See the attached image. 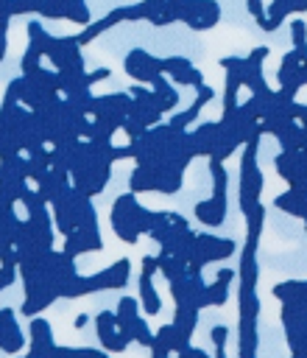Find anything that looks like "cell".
Instances as JSON below:
<instances>
[{"instance_id": "cell-9", "label": "cell", "mask_w": 307, "mask_h": 358, "mask_svg": "<svg viewBox=\"0 0 307 358\" xmlns=\"http://www.w3.org/2000/svg\"><path fill=\"white\" fill-rule=\"evenodd\" d=\"M120 22H126V6H117V8L106 11L100 20H92L89 25H84V28H81V34H75V39H78V45L84 48V45L95 42L103 31H109V28H114V25H120Z\"/></svg>"}, {"instance_id": "cell-19", "label": "cell", "mask_w": 307, "mask_h": 358, "mask_svg": "<svg viewBox=\"0 0 307 358\" xmlns=\"http://www.w3.org/2000/svg\"><path fill=\"white\" fill-rule=\"evenodd\" d=\"M274 207L287 213V215H293V218H304V213H307V193H299V190L287 187V193H279L274 199Z\"/></svg>"}, {"instance_id": "cell-20", "label": "cell", "mask_w": 307, "mask_h": 358, "mask_svg": "<svg viewBox=\"0 0 307 358\" xmlns=\"http://www.w3.org/2000/svg\"><path fill=\"white\" fill-rule=\"evenodd\" d=\"M151 277H154L151 271H142V274H140V302H142V310H145L148 316H156V313L162 310V299H159V294H156Z\"/></svg>"}, {"instance_id": "cell-32", "label": "cell", "mask_w": 307, "mask_h": 358, "mask_svg": "<svg viewBox=\"0 0 307 358\" xmlns=\"http://www.w3.org/2000/svg\"><path fill=\"white\" fill-rule=\"evenodd\" d=\"M11 17H25V14H39L42 0H11Z\"/></svg>"}, {"instance_id": "cell-16", "label": "cell", "mask_w": 307, "mask_h": 358, "mask_svg": "<svg viewBox=\"0 0 307 358\" xmlns=\"http://www.w3.org/2000/svg\"><path fill=\"white\" fill-rule=\"evenodd\" d=\"M293 17V0H271L268 3V11H265V20L260 22V28L265 34H274L276 28H282V22Z\"/></svg>"}, {"instance_id": "cell-23", "label": "cell", "mask_w": 307, "mask_h": 358, "mask_svg": "<svg viewBox=\"0 0 307 358\" xmlns=\"http://www.w3.org/2000/svg\"><path fill=\"white\" fill-rule=\"evenodd\" d=\"M61 8H64V20L73 22V25H89L92 22V14H89V6L87 0H61Z\"/></svg>"}, {"instance_id": "cell-26", "label": "cell", "mask_w": 307, "mask_h": 358, "mask_svg": "<svg viewBox=\"0 0 307 358\" xmlns=\"http://www.w3.org/2000/svg\"><path fill=\"white\" fill-rule=\"evenodd\" d=\"M25 34H28V42H31V45H36L42 53H47V50H50V45H53V34H47V31H45V25H42L39 20H28Z\"/></svg>"}, {"instance_id": "cell-30", "label": "cell", "mask_w": 307, "mask_h": 358, "mask_svg": "<svg viewBox=\"0 0 307 358\" xmlns=\"http://www.w3.org/2000/svg\"><path fill=\"white\" fill-rule=\"evenodd\" d=\"M187 67H193V62L187 56H162V73L165 76H176Z\"/></svg>"}, {"instance_id": "cell-12", "label": "cell", "mask_w": 307, "mask_h": 358, "mask_svg": "<svg viewBox=\"0 0 307 358\" xmlns=\"http://www.w3.org/2000/svg\"><path fill=\"white\" fill-rule=\"evenodd\" d=\"M274 296L282 305H290L296 310H307V280H285L274 285Z\"/></svg>"}, {"instance_id": "cell-39", "label": "cell", "mask_w": 307, "mask_h": 358, "mask_svg": "<svg viewBox=\"0 0 307 358\" xmlns=\"http://www.w3.org/2000/svg\"><path fill=\"white\" fill-rule=\"evenodd\" d=\"M84 324H87V316H84V313H81V316H78V319H75V327H78V330H81V327H84Z\"/></svg>"}, {"instance_id": "cell-2", "label": "cell", "mask_w": 307, "mask_h": 358, "mask_svg": "<svg viewBox=\"0 0 307 358\" xmlns=\"http://www.w3.org/2000/svg\"><path fill=\"white\" fill-rule=\"evenodd\" d=\"M262 134H265V129H262V123H257V129L246 140L243 157H240V210H243V215L254 204H260V193H262V171L257 165V148H260Z\"/></svg>"}, {"instance_id": "cell-24", "label": "cell", "mask_w": 307, "mask_h": 358, "mask_svg": "<svg viewBox=\"0 0 307 358\" xmlns=\"http://www.w3.org/2000/svg\"><path fill=\"white\" fill-rule=\"evenodd\" d=\"M131 193H145V190H156V171L154 168H145V165H137L131 179Z\"/></svg>"}, {"instance_id": "cell-40", "label": "cell", "mask_w": 307, "mask_h": 358, "mask_svg": "<svg viewBox=\"0 0 307 358\" xmlns=\"http://www.w3.org/2000/svg\"><path fill=\"white\" fill-rule=\"evenodd\" d=\"M304 229H307V224H304Z\"/></svg>"}, {"instance_id": "cell-7", "label": "cell", "mask_w": 307, "mask_h": 358, "mask_svg": "<svg viewBox=\"0 0 307 358\" xmlns=\"http://www.w3.org/2000/svg\"><path fill=\"white\" fill-rule=\"evenodd\" d=\"M95 327H98V338H100V344H103L106 352H123V350L131 344V338L120 330L114 313H106V310L98 313V316H95Z\"/></svg>"}, {"instance_id": "cell-22", "label": "cell", "mask_w": 307, "mask_h": 358, "mask_svg": "<svg viewBox=\"0 0 307 358\" xmlns=\"http://www.w3.org/2000/svg\"><path fill=\"white\" fill-rule=\"evenodd\" d=\"M290 45L299 53V59L307 64V22L301 14H293L290 20Z\"/></svg>"}, {"instance_id": "cell-4", "label": "cell", "mask_w": 307, "mask_h": 358, "mask_svg": "<svg viewBox=\"0 0 307 358\" xmlns=\"http://www.w3.org/2000/svg\"><path fill=\"white\" fill-rule=\"evenodd\" d=\"M220 3L218 0H179V22L190 31H209L220 22Z\"/></svg>"}, {"instance_id": "cell-37", "label": "cell", "mask_w": 307, "mask_h": 358, "mask_svg": "<svg viewBox=\"0 0 307 358\" xmlns=\"http://www.w3.org/2000/svg\"><path fill=\"white\" fill-rule=\"evenodd\" d=\"M176 355H179V358H209L204 350H198V347H193V344H190V347H184V350H181V352H176Z\"/></svg>"}, {"instance_id": "cell-8", "label": "cell", "mask_w": 307, "mask_h": 358, "mask_svg": "<svg viewBox=\"0 0 307 358\" xmlns=\"http://www.w3.org/2000/svg\"><path fill=\"white\" fill-rule=\"evenodd\" d=\"M128 268H131V266H128V257L114 260L109 268H103V271L87 277V280H89V291H112V288H123V285L128 282Z\"/></svg>"}, {"instance_id": "cell-27", "label": "cell", "mask_w": 307, "mask_h": 358, "mask_svg": "<svg viewBox=\"0 0 307 358\" xmlns=\"http://www.w3.org/2000/svg\"><path fill=\"white\" fill-rule=\"evenodd\" d=\"M170 81H173L176 87H193V90H198V87L204 84V73H201L198 67H187V70L170 76Z\"/></svg>"}, {"instance_id": "cell-29", "label": "cell", "mask_w": 307, "mask_h": 358, "mask_svg": "<svg viewBox=\"0 0 307 358\" xmlns=\"http://www.w3.org/2000/svg\"><path fill=\"white\" fill-rule=\"evenodd\" d=\"M42 56H45V53H42L36 45L28 42V48H25V53H22V59H20V70H22V76H28V73H33L36 67H42V64H39Z\"/></svg>"}, {"instance_id": "cell-11", "label": "cell", "mask_w": 307, "mask_h": 358, "mask_svg": "<svg viewBox=\"0 0 307 358\" xmlns=\"http://www.w3.org/2000/svg\"><path fill=\"white\" fill-rule=\"evenodd\" d=\"M212 98H215V90H212V87H207V84H201V87L195 90V101H193V103H190L184 112H179V115H170V120H167V123H170L173 129H181V131H187V126H190V123H193V120L201 115V109H204V106H207Z\"/></svg>"}, {"instance_id": "cell-36", "label": "cell", "mask_w": 307, "mask_h": 358, "mask_svg": "<svg viewBox=\"0 0 307 358\" xmlns=\"http://www.w3.org/2000/svg\"><path fill=\"white\" fill-rule=\"evenodd\" d=\"M293 117H296V120L301 123V129L307 131V103H299V101H296V103H293Z\"/></svg>"}, {"instance_id": "cell-1", "label": "cell", "mask_w": 307, "mask_h": 358, "mask_svg": "<svg viewBox=\"0 0 307 358\" xmlns=\"http://www.w3.org/2000/svg\"><path fill=\"white\" fill-rule=\"evenodd\" d=\"M162 218H165V210H159V213L145 210L134 199V193H123L112 204V229L126 243H137V238L140 235H148Z\"/></svg>"}, {"instance_id": "cell-41", "label": "cell", "mask_w": 307, "mask_h": 358, "mask_svg": "<svg viewBox=\"0 0 307 358\" xmlns=\"http://www.w3.org/2000/svg\"><path fill=\"white\" fill-rule=\"evenodd\" d=\"M28 358H31V355H28Z\"/></svg>"}, {"instance_id": "cell-31", "label": "cell", "mask_w": 307, "mask_h": 358, "mask_svg": "<svg viewBox=\"0 0 307 358\" xmlns=\"http://www.w3.org/2000/svg\"><path fill=\"white\" fill-rule=\"evenodd\" d=\"M209 338H212V344H215V358H226V338H229V327L226 324H215L212 330H209Z\"/></svg>"}, {"instance_id": "cell-15", "label": "cell", "mask_w": 307, "mask_h": 358, "mask_svg": "<svg viewBox=\"0 0 307 358\" xmlns=\"http://www.w3.org/2000/svg\"><path fill=\"white\" fill-rule=\"evenodd\" d=\"M234 277H237V271H232V268H220V271L215 274V282L207 285V305H209V308L226 305V299H229V282H232Z\"/></svg>"}, {"instance_id": "cell-17", "label": "cell", "mask_w": 307, "mask_h": 358, "mask_svg": "<svg viewBox=\"0 0 307 358\" xmlns=\"http://www.w3.org/2000/svg\"><path fill=\"white\" fill-rule=\"evenodd\" d=\"M148 87L156 92V98H159V109H162V112H173V109L179 106V90L173 87V81H170L165 73H159Z\"/></svg>"}, {"instance_id": "cell-6", "label": "cell", "mask_w": 307, "mask_h": 358, "mask_svg": "<svg viewBox=\"0 0 307 358\" xmlns=\"http://www.w3.org/2000/svg\"><path fill=\"white\" fill-rule=\"evenodd\" d=\"M279 316H282V324H285V336H287L290 352L307 350V310H296L290 305H282Z\"/></svg>"}, {"instance_id": "cell-33", "label": "cell", "mask_w": 307, "mask_h": 358, "mask_svg": "<svg viewBox=\"0 0 307 358\" xmlns=\"http://www.w3.org/2000/svg\"><path fill=\"white\" fill-rule=\"evenodd\" d=\"M246 11H248V14H251V20L260 25V22L265 20L268 6H265V0H246Z\"/></svg>"}, {"instance_id": "cell-25", "label": "cell", "mask_w": 307, "mask_h": 358, "mask_svg": "<svg viewBox=\"0 0 307 358\" xmlns=\"http://www.w3.org/2000/svg\"><path fill=\"white\" fill-rule=\"evenodd\" d=\"M209 173H212V196L226 201V193H229V173L223 168L220 159H209Z\"/></svg>"}, {"instance_id": "cell-21", "label": "cell", "mask_w": 307, "mask_h": 358, "mask_svg": "<svg viewBox=\"0 0 307 358\" xmlns=\"http://www.w3.org/2000/svg\"><path fill=\"white\" fill-rule=\"evenodd\" d=\"M173 324H176V330L181 333V338L190 341V336H193V330H195V324H198V308H193V305H176Z\"/></svg>"}, {"instance_id": "cell-34", "label": "cell", "mask_w": 307, "mask_h": 358, "mask_svg": "<svg viewBox=\"0 0 307 358\" xmlns=\"http://www.w3.org/2000/svg\"><path fill=\"white\" fill-rule=\"evenodd\" d=\"M70 358H106L103 350H92V347H67Z\"/></svg>"}, {"instance_id": "cell-38", "label": "cell", "mask_w": 307, "mask_h": 358, "mask_svg": "<svg viewBox=\"0 0 307 358\" xmlns=\"http://www.w3.org/2000/svg\"><path fill=\"white\" fill-rule=\"evenodd\" d=\"M6 50H8V34H0V62H3Z\"/></svg>"}, {"instance_id": "cell-28", "label": "cell", "mask_w": 307, "mask_h": 358, "mask_svg": "<svg viewBox=\"0 0 307 358\" xmlns=\"http://www.w3.org/2000/svg\"><path fill=\"white\" fill-rule=\"evenodd\" d=\"M262 221H265V207H262V204H254V207L246 213V235L260 238V232H262Z\"/></svg>"}, {"instance_id": "cell-14", "label": "cell", "mask_w": 307, "mask_h": 358, "mask_svg": "<svg viewBox=\"0 0 307 358\" xmlns=\"http://www.w3.org/2000/svg\"><path fill=\"white\" fill-rule=\"evenodd\" d=\"M53 336H50V324L45 319H31V358H47L53 350Z\"/></svg>"}, {"instance_id": "cell-35", "label": "cell", "mask_w": 307, "mask_h": 358, "mask_svg": "<svg viewBox=\"0 0 307 358\" xmlns=\"http://www.w3.org/2000/svg\"><path fill=\"white\" fill-rule=\"evenodd\" d=\"M109 76H112V70H109V67H98V70L87 73V84L92 87V84H98V81H103V78H109Z\"/></svg>"}, {"instance_id": "cell-5", "label": "cell", "mask_w": 307, "mask_h": 358, "mask_svg": "<svg viewBox=\"0 0 307 358\" xmlns=\"http://www.w3.org/2000/svg\"><path fill=\"white\" fill-rule=\"evenodd\" d=\"M123 70L137 84H151L162 73V56H154L145 48H131L123 59Z\"/></svg>"}, {"instance_id": "cell-18", "label": "cell", "mask_w": 307, "mask_h": 358, "mask_svg": "<svg viewBox=\"0 0 307 358\" xmlns=\"http://www.w3.org/2000/svg\"><path fill=\"white\" fill-rule=\"evenodd\" d=\"M195 218L207 227H220L226 221V201L220 199H207V201H198L195 204Z\"/></svg>"}, {"instance_id": "cell-10", "label": "cell", "mask_w": 307, "mask_h": 358, "mask_svg": "<svg viewBox=\"0 0 307 358\" xmlns=\"http://www.w3.org/2000/svg\"><path fill=\"white\" fill-rule=\"evenodd\" d=\"M98 249H103V241L98 235V227H75L67 235V241H64V252L73 255V257L81 255V252H98Z\"/></svg>"}, {"instance_id": "cell-13", "label": "cell", "mask_w": 307, "mask_h": 358, "mask_svg": "<svg viewBox=\"0 0 307 358\" xmlns=\"http://www.w3.org/2000/svg\"><path fill=\"white\" fill-rule=\"evenodd\" d=\"M22 344H25V338H22L17 322H14V310L11 308H3L0 310V350L8 352V355H14L17 350H22Z\"/></svg>"}, {"instance_id": "cell-3", "label": "cell", "mask_w": 307, "mask_h": 358, "mask_svg": "<svg viewBox=\"0 0 307 358\" xmlns=\"http://www.w3.org/2000/svg\"><path fill=\"white\" fill-rule=\"evenodd\" d=\"M237 252V243L232 238H215V235H195V252L187 263V271H204L207 263L226 260Z\"/></svg>"}]
</instances>
